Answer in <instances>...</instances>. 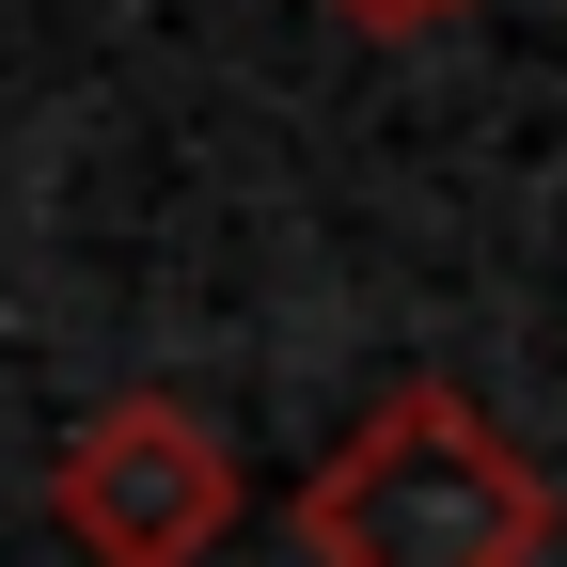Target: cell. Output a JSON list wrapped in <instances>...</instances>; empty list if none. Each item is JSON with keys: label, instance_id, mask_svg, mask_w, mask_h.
Returning a JSON list of instances; mask_svg holds the SVG:
<instances>
[{"label": "cell", "instance_id": "1", "mask_svg": "<svg viewBox=\"0 0 567 567\" xmlns=\"http://www.w3.org/2000/svg\"><path fill=\"white\" fill-rule=\"evenodd\" d=\"M316 567H536L551 551V473L505 442V410L457 379L379 394L300 488Z\"/></svg>", "mask_w": 567, "mask_h": 567}, {"label": "cell", "instance_id": "2", "mask_svg": "<svg viewBox=\"0 0 567 567\" xmlns=\"http://www.w3.org/2000/svg\"><path fill=\"white\" fill-rule=\"evenodd\" d=\"M48 520L95 567H205L237 536V442L189 394H111V410H80V442L48 457Z\"/></svg>", "mask_w": 567, "mask_h": 567}, {"label": "cell", "instance_id": "3", "mask_svg": "<svg viewBox=\"0 0 567 567\" xmlns=\"http://www.w3.org/2000/svg\"><path fill=\"white\" fill-rule=\"evenodd\" d=\"M347 32H442V17H473V0H331Z\"/></svg>", "mask_w": 567, "mask_h": 567}]
</instances>
